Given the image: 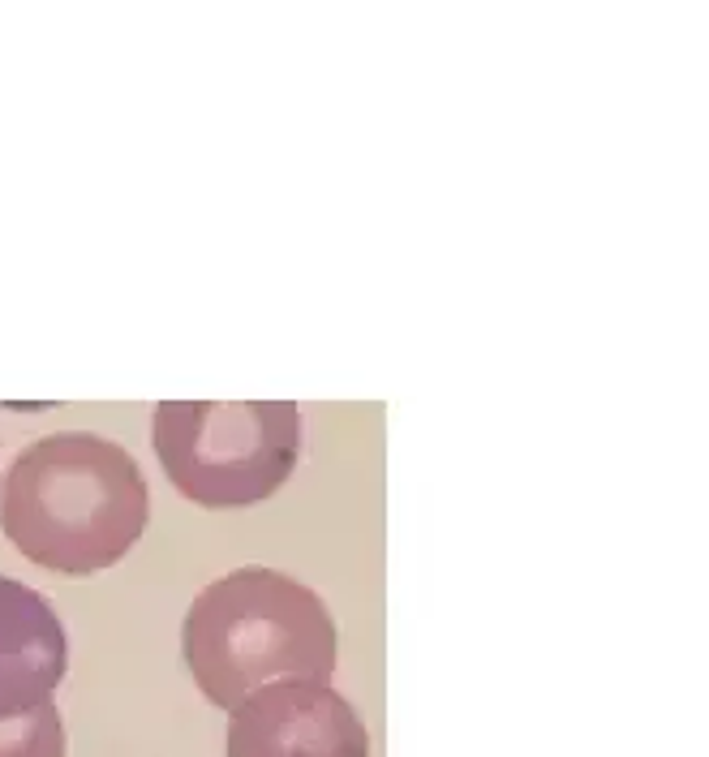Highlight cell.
Here are the masks:
<instances>
[{
  "label": "cell",
  "mask_w": 709,
  "mask_h": 757,
  "mask_svg": "<svg viewBox=\"0 0 709 757\" xmlns=\"http://www.w3.org/2000/svg\"><path fill=\"white\" fill-rule=\"evenodd\" d=\"M224 757H370V732L331 684L276 680L233 710Z\"/></svg>",
  "instance_id": "4"
},
{
  "label": "cell",
  "mask_w": 709,
  "mask_h": 757,
  "mask_svg": "<svg viewBox=\"0 0 709 757\" xmlns=\"http://www.w3.org/2000/svg\"><path fill=\"white\" fill-rule=\"evenodd\" d=\"M69 667L65 624L31 585L0 573V719L52 702Z\"/></svg>",
  "instance_id": "5"
},
{
  "label": "cell",
  "mask_w": 709,
  "mask_h": 757,
  "mask_svg": "<svg viewBox=\"0 0 709 757\" xmlns=\"http://www.w3.org/2000/svg\"><path fill=\"white\" fill-rule=\"evenodd\" d=\"M151 491L121 444L56 431L13 461L0 491V530L26 560L91 577L125 560L147 530Z\"/></svg>",
  "instance_id": "1"
},
{
  "label": "cell",
  "mask_w": 709,
  "mask_h": 757,
  "mask_svg": "<svg viewBox=\"0 0 709 757\" xmlns=\"http://www.w3.org/2000/svg\"><path fill=\"white\" fill-rule=\"evenodd\" d=\"M155 456L202 508H250L276 495L301 456V409L288 401H164L151 413Z\"/></svg>",
  "instance_id": "3"
},
{
  "label": "cell",
  "mask_w": 709,
  "mask_h": 757,
  "mask_svg": "<svg viewBox=\"0 0 709 757\" xmlns=\"http://www.w3.org/2000/svg\"><path fill=\"white\" fill-rule=\"evenodd\" d=\"M0 757H65V719L52 702L0 719Z\"/></svg>",
  "instance_id": "6"
},
{
  "label": "cell",
  "mask_w": 709,
  "mask_h": 757,
  "mask_svg": "<svg viewBox=\"0 0 709 757\" xmlns=\"http://www.w3.org/2000/svg\"><path fill=\"white\" fill-rule=\"evenodd\" d=\"M181 654L207 702L237 710L276 680L327 684L336 671V624L310 585L276 568H237L190 603Z\"/></svg>",
  "instance_id": "2"
}]
</instances>
